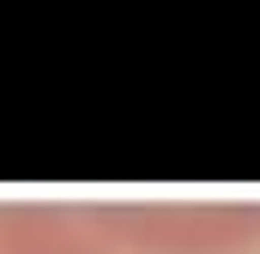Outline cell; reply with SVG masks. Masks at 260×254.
I'll return each mask as SVG.
<instances>
[{
    "mask_svg": "<svg viewBox=\"0 0 260 254\" xmlns=\"http://www.w3.org/2000/svg\"><path fill=\"white\" fill-rule=\"evenodd\" d=\"M0 254H115L109 236L73 206H0Z\"/></svg>",
    "mask_w": 260,
    "mask_h": 254,
    "instance_id": "7a4b0ae2",
    "label": "cell"
},
{
    "mask_svg": "<svg viewBox=\"0 0 260 254\" xmlns=\"http://www.w3.org/2000/svg\"><path fill=\"white\" fill-rule=\"evenodd\" d=\"M115 254H230L260 236V206H91Z\"/></svg>",
    "mask_w": 260,
    "mask_h": 254,
    "instance_id": "6da1fadb",
    "label": "cell"
}]
</instances>
